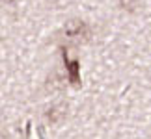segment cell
I'll use <instances>...</instances> for the list:
<instances>
[{"label": "cell", "mask_w": 151, "mask_h": 139, "mask_svg": "<svg viewBox=\"0 0 151 139\" xmlns=\"http://www.w3.org/2000/svg\"><path fill=\"white\" fill-rule=\"evenodd\" d=\"M62 37L69 45L80 46V45H86V43L91 41L93 30H91L90 22H86L84 19H69L62 26Z\"/></svg>", "instance_id": "cell-1"}, {"label": "cell", "mask_w": 151, "mask_h": 139, "mask_svg": "<svg viewBox=\"0 0 151 139\" xmlns=\"http://www.w3.org/2000/svg\"><path fill=\"white\" fill-rule=\"evenodd\" d=\"M69 115V106L65 102H54L45 109V121L50 124V126H60L65 123Z\"/></svg>", "instance_id": "cell-2"}, {"label": "cell", "mask_w": 151, "mask_h": 139, "mask_svg": "<svg viewBox=\"0 0 151 139\" xmlns=\"http://www.w3.org/2000/svg\"><path fill=\"white\" fill-rule=\"evenodd\" d=\"M65 60V69H67V78L73 84V87H80V67H78V60H67V56L63 54Z\"/></svg>", "instance_id": "cell-3"}, {"label": "cell", "mask_w": 151, "mask_h": 139, "mask_svg": "<svg viewBox=\"0 0 151 139\" xmlns=\"http://www.w3.org/2000/svg\"><path fill=\"white\" fill-rule=\"evenodd\" d=\"M63 85H65V82H63V78L60 76L58 72H52L50 76L47 78V89L50 93H56V91H62Z\"/></svg>", "instance_id": "cell-4"}, {"label": "cell", "mask_w": 151, "mask_h": 139, "mask_svg": "<svg viewBox=\"0 0 151 139\" xmlns=\"http://www.w3.org/2000/svg\"><path fill=\"white\" fill-rule=\"evenodd\" d=\"M118 4H119V9L127 11V13H134L138 6H140V0H118Z\"/></svg>", "instance_id": "cell-5"}, {"label": "cell", "mask_w": 151, "mask_h": 139, "mask_svg": "<svg viewBox=\"0 0 151 139\" xmlns=\"http://www.w3.org/2000/svg\"><path fill=\"white\" fill-rule=\"evenodd\" d=\"M13 2H15V0H2V4H4V6H6V4H13Z\"/></svg>", "instance_id": "cell-6"}]
</instances>
